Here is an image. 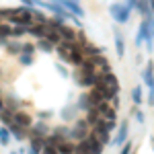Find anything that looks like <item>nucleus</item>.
<instances>
[{"label":"nucleus","mask_w":154,"mask_h":154,"mask_svg":"<svg viewBox=\"0 0 154 154\" xmlns=\"http://www.w3.org/2000/svg\"><path fill=\"white\" fill-rule=\"evenodd\" d=\"M21 48H23V43L17 41V39H12V41H8V43L4 45V49H6L8 56H19V54H21Z\"/></svg>","instance_id":"dca6fc26"},{"label":"nucleus","mask_w":154,"mask_h":154,"mask_svg":"<svg viewBox=\"0 0 154 154\" xmlns=\"http://www.w3.org/2000/svg\"><path fill=\"white\" fill-rule=\"evenodd\" d=\"M35 62V54H19V64L21 66H31Z\"/></svg>","instance_id":"6ab92c4d"},{"label":"nucleus","mask_w":154,"mask_h":154,"mask_svg":"<svg viewBox=\"0 0 154 154\" xmlns=\"http://www.w3.org/2000/svg\"><path fill=\"white\" fill-rule=\"evenodd\" d=\"M12 154H19V152H12Z\"/></svg>","instance_id":"473e14b6"},{"label":"nucleus","mask_w":154,"mask_h":154,"mask_svg":"<svg viewBox=\"0 0 154 154\" xmlns=\"http://www.w3.org/2000/svg\"><path fill=\"white\" fill-rule=\"evenodd\" d=\"M37 48L41 49V51H45V54H49V51L54 49V45H51V43H48L45 39H37ZM37 48H35V49H37Z\"/></svg>","instance_id":"5701e85b"},{"label":"nucleus","mask_w":154,"mask_h":154,"mask_svg":"<svg viewBox=\"0 0 154 154\" xmlns=\"http://www.w3.org/2000/svg\"><path fill=\"white\" fill-rule=\"evenodd\" d=\"M21 2H23V6H33V2H31V0H21Z\"/></svg>","instance_id":"7c9ffc66"},{"label":"nucleus","mask_w":154,"mask_h":154,"mask_svg":"<svg viewBox=\"0 0 154 154\" xmlns=\"http://www.w3.org/2000/svg\"><path fill=\"white\" fill-rule=\"evenodd\" d=\"M125 6H128L130 11H134V6H136V0H128V2H125Z\"/></svg>","instance_id":"bb28decb"},{"label":"nucleus","mask_w":154,"mask_h":154,"mask_svg":"<svg viewBox=\"0 0 154 154\" xmlns=\"http://www.w3.org/2000/svg\"><path fill=\"white\" fill-rule=\"evenodd\" d=\"M109 12H111V17H113V21L119 25H125L130 21V14L131 11L125 6V4H119V2H113L111 6H109Z\"/></svg>","instance_id":"20e7f679"},{"label":"nucleus","mask_w":154,"mask_h":154,"mask_svg":"<svg viewBox=\"0 0 154 154\" xmlns=\"http://www.w3.org/2000/svg\"><path fill=\"white\" fill-rule=\"evenodd\" d=\"M0 23H2V21H0Z\"/></svg>","instance_id":"f704fd0d"},{"label":"nucleus","mask_w":154,"mask_h":154,"mask_svg":"<svg viewBox=\"0 0 154 154\" xmlns=\"http://www.w3.org/2000/svg\"><path fill=\"white\" fill-rule=\"evenodd\" d=\"M130 154H136V152H130Z\"/></svg>","instance_id":"72a5a7b5"},{"label":"nucleus","mask_w":154,"mask_h":154,"mask_svg":"<svg viewBox=\"0 0 154 154\" xmlns=\"http://www.w3.org/2000/svg\"><path fill=\"white\" fill-rule=\"evenodd\" d=\"M0 144H2V146H8V144H11V134H8V130H6L4 125L0 128Z\"/></svg>","instance_id":"4be33fe9"},{"label":"nucleus","mask_w":154,"mask_h":154,"mask_svg":"<svg viewBox=\"0 0 154 154\" xmlns=\"http://www.w3.org/2000/svg\"><path fill=\"white\" fill-rule=\"evenodd\" d=\"M39 154H60L58 148L56 146H48V144H43V148H41V152Z\"/></svg>","instance_id":"b1692460"},{"label":"nucleus","mask_w":154,"mask_h":154,"mask_svg":"<svg viewBox=\"0 0 154 154\" xmlns=\"http://www.w3.org/2000/svg\"><path fill=\"white\" fill-rule=\"evenodd\" d=\"M23 35H27V27H12L11 29V39H19Z\"/></svg>","instance_id":"412c9836"},{"label":"nucleus","mask_w":154,"mask_h":154,"mask_svg":"<svg viewBox=\"0 0 154 154\" xmlns=\"http://www.w3.org/2000/svg\"><path fill=\"white\" fill-rule=\"evenodd\" d=\"M56 148H58L60 154H74V142H72V140H68V138H66V140H62Z\"/></svg>","instance_id":"f3484780"},{"label":"nucleus","mask_w":154,"mask_h":154,"mask_svg":"<svg viewBox=\"0 0 154 154\" xmlns=\"http://www.w3.org/2000/svg\"><path fill=\"white\" fill-rule=\"evenodd\" d=\"M2 101H4V109H6V111H11V113H14V111H19V109H21V101H19L14 95L6 97V99H2Z\"/></svg>","instance_id":"f8f14e48"},{"label":"nucleus","mask_w":154,"mask_h":154,"mask_svg":"<svg viewBox=\"0 0 154 154\" xmlns=\"http://www.w3.org/2000/svg\"><path fill=\"white\" fill-rule=\"evenodd\" d=\"M11 29H12V25L0 23V45H2V48H4V45L8 43V39H11Z\"/></svg>","instance_id":"4468645a"},{"label":"nucleus","mask_w":154,"mask_h":154,"mask_svg":"<svg viewBox=\"0 0 154 154\" xmlns=\"http://www.w3.org/2000/svg\"><path fill=\"white\" fill-rule=\"evenodd\" d=\"M152 68H154V64H152V62H148V64H146V68H144V70H142V80H144V82H146V88H148V91H152V88H154Z\"/></svg>","instance_id":"9b49d317"},{"label":"nucleus","mask_w":154,"mask_h":154,"mask_svg":"<svg viewBox=\"0 0 154 154\" xmlns=\"http://www.w3.org/2000/svg\"><path fill=\"white\" fill-rule=\"evenodd\" d=\"M121 146H123V148H121V152H119V154H130L131 148H134V146H131V142H125V144H121Z\"/></svg>","instance_id":"a878e982"},{"label":"nucleus","mask_w":154,"mask_h":154,"mask_svg":"<svg viewBox=\"0 0 154 154\" xmlns=\"http://www.w3.org/2000/svg\"><path fill=\"white\" fill-rule=\"evenodd\" d=\"M136 11L142 14L144 19L146 17H152V0H136Z\"/></svg>","instance_id":"9d476101"},{"label":"nucleus","mask_w":154,"mask_h":154,"mask_svg":"<svg viewBox=\"0 0 154 154\" xmlns=\"http://www.w3.org/2000/svg\"><path fill=\"white\" fill-rule=\"evenodd\" d=\"M136 119H138L140 123H144V113H140V111H138V113H136Z\"/></svg>","instance_id":"c756f323"},{"label":"nucleus","mask_w":154,"mask_h":154,"mask_svg":"<svg viewBox=\"0 0 154 154\" xmlns=\"http://www.w3.org/2000/svg\"><path fill=\"white\" fill-rule=\"evenodd\" d=\"M56 48H58V56H60V60L68 62V64H72V66H80V62L84 60L82 51H80V48H78V43L62 41L60 45H56Z\"/></svg>","instance_id":"f257e3e1"},{"label":"nucleus","mask_w":154,"mask_h":154,"mask_svg":"<svg viewBox=\"0 0 154 154\" xmlns=\"http://www.w3.org/2000/svg\"><path fill=\"white\" fill-rule=\"evenodd\" d=\"M21 54H35V45H33V43H23Z\"/></svg>","instance_id":"393cba45"},{"label":"nucleus","mask_w":154,"mask_h":154,"mask_svg":"<svg viewBox=\"0 0 154 154\" xmlns=\"http://www.w3.org/2000/svg\"><path fill=\"white\" fill-rule=\"evenodd\" d=\"M97 76H99V72H88V70H82V68H78V70L74 72V80H76L78 86H82V88L95 86Z\"/></svg>","instance_id":"7ed1b4c3"},{"label":"nucleus","mask_w":154,"mask_h":154,"mask_svg":"<svg viewBox=\"0 0 154 154\" xmlns=\"http://www.w3.org/2000/svg\"><path fill=\"white\" fill-rule=\"evenodd\" d=\"M146 41L148 49H152V17H146L142 23H140V31L136 37V45H142Z\"/></svg>","instance_id":"f03ea898"},{"label":"nucleus","mask_w":154,"mask_h":154,"mask_svg":"<svg viewBox=\"0 0 154 154\" xmlns=\"http://www.w3.org/2000/svg\"><path fill=\"white\" fill-rule=\"evenodd\" d=\"M48 31H49V27H48L45 21H43V23H35V25H31V27H27V33L33 35L35 39H45Z\"/></svg>","instance_id":"6e6552de"},{"label":"nucleus","mask_w":154,"mask_h":154,"mask_svg":"<svg viewBox=\"0 0 154 154\" xmlns=\"http://www.w3.org/2000/svg\"><path fill=\"white\" fill-rule=\"evenodd\" d=\"M56 68H58V72H60V74H62V76H68V72L64 70V68H62V66H60V64H58V66H56Z\"/></svg>","instance_id":"cd10ccee"},{"label":"nucleus","mask_w":154,"mask_h":154,"mask_svg":"<svg viewBox=\"0 0 154 154\" xmlns=\"http://www.w3.org/2000/svg\"><path fill=\"white\" fill-rule=\"evenodd\" d=\"M131 101H134L136 105H142V86H134V91H131Z\"/></svg>","instance_id":"aec40b11"},{"label":"nucleus","mask_w":154,"mask_h":154,"mask_svg":"<svg viewBox=\"0 0 154 154\" xmlns=\"http://www.w3.org/2000/svg\"><path fill=\"white\" fill-rule=\"evenodd\" d=\"M95 107V103H93V99L88 97V93H82L80 95V99H78V105H76V109H82V111H91Z\"/></svg>","instance_id":"ddd939ff"},{"label":"nucleus","mask_w":154,"mask_h":154,"mask_svg":"<svg viewBox=\"0 0 154 154\" xmlns=\"http://www.w3.org/2000/svg\"><path fill=\"white\" fill-rule=\"evenodd\" d=\"M128 134H130V123H128V121H123V123L117 128V136H115L113 144H115V146L125 144V142H128Z\"/></svg>","instance_id":"1a4fd4ad"},{"label":"nucleus","mask_w":154,"mask_h":154,"mask_svg":"<svg viewBox=\"0 0 154 154\" xmlns=\"http://www.w3.org/2000/svg\"><path fill=\"white\" fill-rule=\"evenodd\" d=\"M12 119H14V121H17V125H21L23 130H31V125L35 123V121H33V117H31L27 111H23V109L14 111V113H12Z\"/></svg>","instance_id":"0eeeda50"},{"label":"nucleus","mask_w":154,"mask_h":154,"mask_svg":"<svg viewBox=\"0 0 154 154\" xmlns=\"http://www.w3.org/2000/svg\"><path fill=\"white\" fill-rule=\"evenodd\" d=\"M49 2H56L60 4L62 8H66V11L74 14L76 19H84V8L80 6V0H49Z\"/></svg>","instance_id":"423d86ee"},{"label":"nucleus","mask_w":154,"mask_h":154,"mask_svg":"<svg viewBox=\"0 0 154 154\" xmlns=\"http://www.w3.org/2000/svg\"><path fill=\"white\" fill-rule=\"evenodd\" d=\"M27 152H29V154H39L41 150H37V148H33V146H29V150H27Z\"/></svg>","instance_id":"c85d7f7f"},{"label":"nucleus","mask_w":154,"mask_h":154,"mask_svg":"<svg viewBox=\"0 0 154 154\" xmlns=\"http://www.w3.org/2000/svg\"><path fill=\"white\" fill-rule=\"evenodd\" d=\"M31 134L45 138V136H48V123H43V121H37V123H33V125H31Z\"/></svg>","instance_id":"a211bd4d"},{"label":"nucleus","mask_w":154,"mask_h":154,"mask_svg":"<svg viewBox=\"0 0 154 154\" xmlns=\"http://www.w3.org/2000/svg\"><path fill=\"white\" fill-rule=\"evenodd\" d=\"M4 109V101H2V97H0V111Z\"/></svg>","instance_id":"2f4dec72"},{"label":"nucleus","mask_w":154,"mask_h":154,"mask_svg":"<svg viewBox=\"0 0 154 154\" xmlns=\"http://www.w3.org/2000/svg\"><path fill=\"white\" fill-rule=\"evenodd\" d=\"M115 51H117V58L125 56V41H123V35L119 31H115Z\"/></svg>","instance_id":"2eb2a0df"},{"label":"nucleus","mask_w":154,"mask_h":154,"mask_svg":"<svg viewBox=\"0 0 154 154\" xmlns=\"http://www.w3.org/2000/svg\"><path fill=\"white\" fill-rule=\"evenodd\" d=\"M88 131H91L88 123H86L84 119H80V121H76V125H74L72 130H68V140H72V142H80V140H84V138L88 136Z\"/></svg>","instance_id":"39448f33"}]
</instances>
